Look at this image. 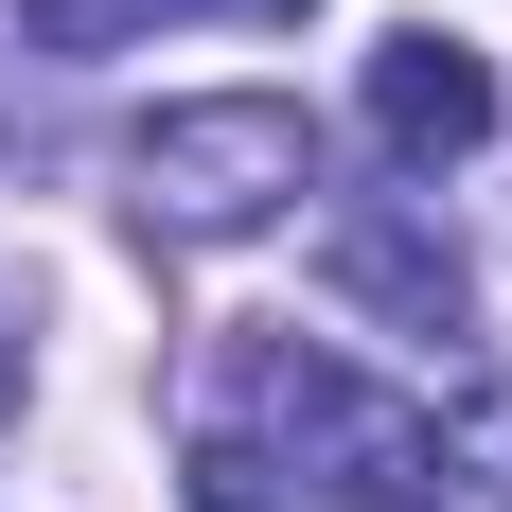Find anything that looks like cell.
<instances>
[{
    "instance_id": "1",
    "label": "cell",
    "mask_w": 512,
    "mask_h": 512,
    "mask_svg": "<svg viewBox=\"0 0 512 512\" xmlns=\"http://www.w3.org/2000/svg\"><path fill=\"white\" fill-rule=\"evenodd\" d=\"M124 195H142L159 248H248V230H283L318 195V124L283 89H195L124 142Z\"/></svg>"
},
{
    "instance_id": "2",
    "label": "cell",
    "mask_w": 512,
    "mask_h": 512,
    "mask_svg": "<svg viewBox=\"0 0 512 512\" xmlns=\"http://www.w3.org/2000/svg\"><path fill=\"white\" fill-rule=\"evenodd\" d=\"M371 142L407 159V177L477 159V142H495V53H477V36H389V53H371Z\"/></svg>"
},
{
    "instance_id": "3",
    "label": "cell",
    "mask_w": 512,
    "mask_h": 512,
    "mask_svg": "<svg viewBox=\"0 0 512 512\" xmlns=\"http://www.w3.org/2000/svg\"><path fill=\"white\" fill-rule=\"evenodd\" d=\"M318 265H336V301L389 318V336H460V248H442L407 195H389V212H336V248H318Z\"/></svg>"
},
{
    "instance_id": "4",
    "label": "cell",
    "mask_w": 512,
    "mask_h": 512,
    "mask_svg": "<svg viewBox=\"0 0 512 512\" xmlns=\"http://www.w3.org/2000/svg\"><path fill=\"white\" fill-rule=\"evenodd\" d=\"M159 18H301V0H18L36 53H142Z\"/></svg>"
},
{
    "instance_id": "5",
    "label": "cell",
    "mask_w": 512,
    "mask_h": 512,
    "mask_svg": "<svg viewBox=\"0 0 512 512\" xmlns=\"http://www.w3.org/2000/svg\"><path fill=\"white\" fill-rule=\"evenodd\" d=\"M0 424H18V336H0Z\"/></svg>"
},
{
    "instance_id": "6",
    "label": "cell",
    "mask_w": 512,
    "mask_h": 512,
    "mask_svg": "<svg viewBox=\"0 0 512 512\" xmlns=\"http://www.w3.org/2000/svg\"><path fill=\"white\" fill-rule=\"evenodd\" d=\"M336 512H407V495H336Z\"/></svg>"
}]
</instances>
